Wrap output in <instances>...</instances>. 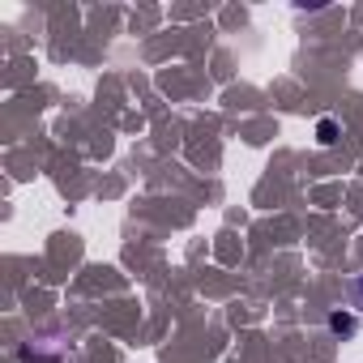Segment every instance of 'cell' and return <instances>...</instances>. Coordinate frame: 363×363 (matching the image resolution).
<instances>
[{
    "instance_id": "1",
    "label": "cell",
    "mask_w": 363,
    "mask_h": 363,
    "mask_svg": "<svg viewBox=\"0 0 363 363\" xmlns=\"http://www.w3.org/2000/svg\"><path fill=\"white\" fill-rule=\"evenodd\" d=\"M329 329H333V333H354L359 320H354L350 312H329Z\"/></svg>"
},
{
    "instance_id": "2",
    "label": "cell",
    "mask_w": 363,
    "mask_h": 363,
    "mask_svg": "<svg viewBox=\"0 0 363 363\" xmlns=\"http://www.w3.org/2000/svg\"><path fill=\"white\" fill-rule=\"evenodd\" d=\"M333 133H337V128H333V120H320V141H325V145H333V141H337Z\"/></svg>"
},
{
    "instance_id": "3",
    "label": "cell",
    "mask_w": 363,
    "mask_h": 363,
    "mask_svg": "<svg viewBox=\"0 0 363 363\" xmlns=\"http://www.w3.org/2000/svg\"><path fill=\"white\" fill-rule=\"evenodd\" d=\"M350 295H354V308H363V278H354V286H350Z\"/></svg>"
}]
</instances>
